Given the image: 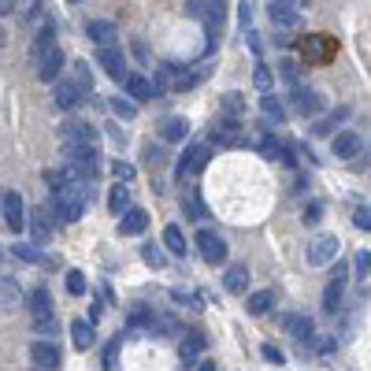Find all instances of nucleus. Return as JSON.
Segmentation results:
<instances>
[{
    "instance_id": "obj_1",
    "label": "nucleus",
    "mask_w": 371,
    "mask_h": 371,
    "mask_svg": "<svg viewBox=\"0 0 371 371\" xmlns=\"http://www.w3.org/2000/svg\"><path fill=\"white\" fill-rule=\"evenodd\" d=\"M89 197H93V186L67 182L56 193V201H52V211H56L60 223H78V219H82V211H86V204H89Z\"/></svg>"
},
{
    "instance_id": "obj_2",
    "label": "nucleus",
    "mask_w": 371,
    "mask_h": 371,
    "mask_svg": "<svg viewBox=\"0 0 371 371\" xmlns=\"http://www.w3.org/2000/svg\"><path fill=\"white\" fill-rule=\"evenodd\" d=\"M338 249H341V242H338L334 234H315L312 242H308V253H304V256H308L312 268H323V263H330V260L338 256Z\"/></svg>"
},
{
    "instance_id": "obj_3",
    "label": "nucleus",
    "mask_w": 371,
    "mask_h": 371,
    "mask_svg": "<svg viewBox=\"0 0 371 371\" xmlns=\"http://www.w3.org/2000/svg\"><path fill=\"white\" fill-rule=\"evenodd\" d=\"M208 160H211V145H190L186 156L178 160V178H190V175H197V171H204Z\"/></svg>"
},
{
    "instance_id": "obj_4",
    "label": "nucleus",
    "mask_w": 371,
    "mask_h": 371,
    "mask_svg": "<svg viewBox=\"0 0 371 371\" xmlns=\"http://www.w3.org/2000/svg\"><path fill=\"white\" fill-rule=\"evenodd\" d=\"M197 253H201L208 263H223L227 260V242L216 230H201L197 234Z\"/></svg>"
},
{
    "instance_id": "obj_5",
    "label": "nucleus",
    "mask_w": 371,
    "mask_h": 371,
    "mask_svg": "<svg viewBox=\"0 0 371 371\" xmlns=\"http://www.w3.org/2000/svg\"><path fill=\"white\" fill-rule=\"evenodd\" d=\"M208 141H211V145H223V149L242 145V126H237V119H219V123H211Z\"/></svg>"
},
{
    "instance_id": "obj_6",
    "label": "nucleus",
    "mask_w": 371,
    "mask_h": 371,
    "mask_svg": "<svg viewBox=\"0 0 371 371\" xmlns=\"http://www.w3.org/2000/svg\"><path fill=\"white\" fill-rule=\"evenodd\" d=\"M63 145H82V149H97V126L82 123V119H74V123L63 126Z\"/></svg>"
},
{
    "instance_id": "obj_7",
    "label": "nucleus",
    "mask_w": 371,
    "mask_h": 371,
    "mask_svg": "<svg viewBox=\"0 0 371 371\" xmlns=\"http://www.w3.org/2000/svg\"><path fill=\"white\" fill-rule=\"evenodd\" d=\"M97 63L115 78V82H126L130 71H126V56H123L119 48H97Z\"/></svg>"
},
{
    "instance_id": "obj_8",
    "label": "nucleus",
    "mask_w": 371,
    "mask_h": 371,
    "mask_svg": "<svg viewBox=\"0 0 371 371\" xmlns=\"http://www.w3.org/2000/svg\"><path fill=\"white\" fill-rule=\"evenodd\" d=\"M86 34H89V41L97 45V48H115V41H119L115 22H108V19H93L86 26Z\"/></svg>"
},
{
    "instance_id": "obj_9",
    "label": "nucleus",
    "mask_w": 371,
    "mask_h": 371,
    "mask_svg": "<svg viewBox=\"0 0 371 371\" xmlns=\"http://www.w3.org/2000/svg\"><path fill=\"white\" fill-rule=\"evenodd\" d=\"M301 4H289V0H275V4H268V19L275 26H286V30H294V26L301 22Z\"/></svg>"
},
{
    "instance_id": "obj_10",
    "label": "nucleus",
    "mask_w": 371,
    "mask_h": 371,
    "mask_svg": "<svg viewBox=\"0 0 371 371\" xmlns=\"http://www.w3.org/2000/svg\"><path fill=\"white\" fill-rule=\"evenodd\" d=\"M282 327L289 330V338L301 341V346H308V341L315 338V323L308 320V315H282Z\"/></svg>"
},
{
    "instance_id": "obj_11",
    "label": "nucleus",
    "mask_w": 371,
    "mask_h": 371,
    "mask_svg": "<svg viewBox=\"0 0 371 371\" xmlns=\"http://www.w3.org/2000/svg\"><path fill=\"white\" fill-rule=\"evenodd\" d=\"M52 230H56V223H52V216L45 208H37L34 211V219H30V234H34V245L41 249V245H48L52 242Z\"/></svg>"
},
{
    "instance_id": "obj_12",
    "label": "nucleus",
    "mask_w": 371,
    "mask_h": 371,
    "mask_svg": "<svg viewBox=\"0 0 371 371\" xmlns=\"http://www.w3.org/2000/svg\"><path fill=\"white\" fill-rule=\"evenodd\" d=\"M30 360L37 367H45V371H56L60 367V349L52 346V341H34V346H30Z\"/></svg>"
},
{
    "instance_id": "obj_13",
    "label": "nucleus",
    "mask_w": 371,
    "mask_h": 371,
    "mask_svg": "<svg viewBox=\"0 0 371 371\" xmlns=\"http://www.w3.org/2000/svg\"><path fill=\"white\" fill-rule=\"evenodd\" d=\"M0 211H4V219H8V227L11 230H22V216H26V211H22V197L19 193H4V201H0Z\"/></svg>"
},
{
    "instance_id": "obj_14",
    "label": "nucleus",
    "mask_w": 371,
    "mask_h": 371,
    "mask_svg": "<svg viewBox=\"0 0 371 371\" xmlns=\"http://www.w3.org/2000/svg\"><path fill=\"white\" fill-rule=\"evenodd\" d=\"M149 227V211L145 208H126L123 219H119V234H145Z\"/></svg>"
},
{
    "instance_id": "obj_15",
    "label": "nucleus",
    "mask_w": 371,
    "mask_h": 371,
    "mask_svg": "<svg viewBox=\"0 0 371 371\" xmlns=\"http://www.w3.org/2000/svg\"><path fill=\"white\" fill-rule=\"evenodd\" d=\"M60 71H63V52L60 48H52L48 56L37 60V78H41V82H56Z\"/></svg>"
},
{
    "instance_id": "obj_16",
    "label": "nucleus",
    "mask_w": 371,
    "mask_h": 371,
    "mask_svg": "<svg viewBox=\"0 0 371 371\" xmlns=\"http://www.w3.org/2000/svg\"><path fill=\"white\" fill-rule=\"evenodd\" d=\"M67 82L78 89V93H82V97H89V93H93V74H89V63L86 60H74L71 63V67H67Z\"/></svg>"
},
{
    "instance_id": "obj_17",
    "label": "nucleus",
    "mask_w": 371,
    "mask_h": 371,
    "mask_svg": "<svg viewBox=\"0 0 371 371\" xmlns=\"http://www.w3.org/2000/svg\"><path fill=\"white\" fill-rule=\"evenodd\" d=\"M360 149H364L360 134H353V130H341V134H334V156H341V160L360 156Z\"/></svg>"
},
{
    "instance_id": "obj_18",
    "label": "nucleus",
    "mask_w": 371,
    "mask_h": 371,
    "mask_svg": "<svg viewBox=\"0 0 371 371\" xmlns=\"http://www.w3.org/2000/svg\"><path fill=\"white\" fill-rule=\"evenodd\" d=\"M182 364L186 367H193L197 364V356H201L204 353V334H201V330H186V341H182Z\"/></svg>"
},
{
    "instance_id": "obj_19",
    "label": "nucleus",
    "mask_w": 371,
    "mask_h": 371,
    "mask_svg": "<svg viewBox=\"0 0 371 371\" xmlns=\"http://www.w3.org/2000/svg\"><path fill=\"white\" fill-rule=\"evenodd\" d=\"M294 108L301 112V115H315V112H320L323 108V97H320V93H315V89H294Z\"/></svg>"
},
{
    "instance_id": "obj_20",
    "label": "nucleus",
    "mask_w": 371,
    "mask_h": 371,
    "mask_svg": "<svg viewBox=\"0 0 371 371\" xmlns=\"http://www.w3.org/2000/svg\"><path fill=\"white\" fill-rule=\"evenodd\" d=\"M186 134H190V123H186L182 115H167L164 123H160V138L171 141V145H175V141H186Z\"/></svg>"
},
{
    "instance_id": "obj_21",
    "label": "nucleus",
    "mask_w": 371,
    "mask_h": 371,
    "mask_svg": "<svg viewBox=\"0 0 371 371\" xmlns=\"http://www.w3.org/2000/svg\"><path fill=\"white\" fill-rule=\"evenodd\" d=\"M334 41H330V37H308V41H304V60H330L334 56Z\"/></svg>"
},
{
    "instance_id": "obj_22",
    "label": "nucleus",
    "mask_w": 371,
    "mask_h": 371,
    "mask_svg": "<svg viewBox=\"0 0 371 371\" xmlns=\"http://www.w3.org/2000/svg\"><path fill=\"white\" fill-rule=\"evenodd\" d=\"M126 93H130V97H134V100H156V89H152V82H149V78H141V74H134V71H130L126 74Z\"/></svg>"
},
{
    "instance_id": "obj_23",
    "label": "nucleus",
    "mask_w": 371,
    "mask_h": 371,
    "mask_svg": "<svg viewBox=\"0 0 371 371\" xmlns=\"http://www.w3.org/2000/svg\"><path fill=\"white\" fill-rule=\"evenodd\" d=\"M30 312H34V323L37 320H52V297H48L45 286H37L30 294Z\"/></svg>"
},
{
    "instance_id": "obj_24",
    "label": "nucleus",
    "mask_w": 371,
    "mask_h": 371,
    "mask_svg": "<svg viewBox=\"0 0 371 371\" xmlns=\"http://www.w3.org/2000/svg\"><path fill=\"white\" fill-rule=\"evenodd\" d=\"M260 156H263V160H278V164H294L289 149H286L282 141H275V138H263L260 141Z\"/></svg>"
},
{
    "instance_id": "obj_25",
    "label": "nucleus",
    "mask_w": 371,
    "mask_h": 371,
    "mask_svg": "<svg viewBox=\"0 0 371 371\" xmlns=\"http://www.w3.org/2000/svg\"><path fill=\"white\" fill-rule=\"evenodd\" d=\"M22 304V289L15 278H0V308H19Z\"/></svg>"
},
{
    "instance_id": "obj_26",
    "label": "nucleus",
    "mask_w": 371,
    "mask_h": 371,
    "mask_svg": "<svg viewBox=\"0 0 371 371\" xmlns=\"http://www.w3.org/2000/svg\"><path fill=\"white\" fill-rule=\"evenodd\" d=\"M152 323H156V315L145 308V304H134V308L126 312V327L130 330H152Z\"/></svg>"
},
{
    "instance_id": "obj_27",
    "label": "nucleus",
    "mask_w": 371,
    "mask_h": 371,
    "mask_svg": "<svg viewBox=\"0 0 371 371\" xmlns=\"http://www.w3.org/2000/svg\"><path fill=\"white\" fill-rule=\"evenodd\" d=\"M223 286H227L230 294H245V286H249V268L245 263H234V268L227 271V278H223Z\"/></svg>"
},
{
    "instance_id": "obj_28",
    "label": "nucleus",
    "mask_w": 371,
    "mask_h": 371,
    "mask_svg": "<svg viewBox=\"0 0 371 371\" xmlns=\"http://www.w3.org/2000/svg\"><path fill=\"white\" fill-rule=\"evenodd\" d=\"M56 104H60L63 112H71V108L82 104V93H78L71 82H56Z\"/></svg>"
},
{
    "instance_id": "obj_29",
    "label": "nucleus",
    "mask_w": 371,
    "mask_h": 371,
    "mask_svg": "<svg viewBox=\"0 0 371 371\" xmlns=\"http://www.w3.org/2000/svg\"><path fill=\"white\" fill-rule=\"evenodd\" d=\"M271 304H275V294H271V289H256V294L245 301V308H249V315H268Z\"/></svg>"
},
{
    "instance_id": "obj_30",
    "label": "nucleus",
    "mask_w": 371,
    "mask_h": 371,
    "mask_svg": "<svg viewBox=\"0 0 371 371\" xmlns=\"http://www.w3.org/2000/svg\"><path fill=\"white\" fill-rule=\"evenodd\" d=\"M71 341H74V349H89L93 346V323L74 320L71 323Z\"/></svg>"
},
{
    "instance_id": "obj_31",
    "label": "nucleus",
    "mask_w": 371,
    "mask_h": 371,
    "mask_svg": "<svg viewBox=\"0 0 371 371\" xmlns=\"http://www.w3.org/2000/svg\"><path fill=\"white\" fill-rule=\"evenodd\" d=\"M164 245L171 249L175 256H186V237H182V230L171 223V227H164Z\"/></svg>"
},
{
    "instance_id": "obj_32",
    "label": "nucleus",
    "mask_w": 371,
    "mask_h": 371,
    "mask_svg": "<svg viewBox=\"0 0 371 371\" xmlns=\"http://www.w3.org/2000/svg\"><path fill=\"white\" fill-rule=\"evenodd\" d=\"M56 48V34H52V26H45L41 34H37V41H34V60H41L48 56V52Z\"/></svg>"
},
{
    "instance_id": "obj_33",
    "label": "nucleus",
    "mask_w": 371,
    "mask_h": 371,
    "mask_svg": "<svg viewBox=\"0 0 371 371\" xmlns=\"http://www.w3.org/2000/svg\"><path fill=\"white\" fill-rule=\"evenodd\" d=\"M341 289H346V282H338V278H334V282L327 286V294H323V308H327L330 315L341 308Z\"/></svg>"
},
{
    "instance_id": "obj_34",
    "label": "nucleus",
    "mask_w": 371,
    "mask_h": 371,
    "mask_svg": "<svg viewBox=\"0 0 371 371\" xmlns=\"http://www.w3.org/2000/svg\"><path fill=\"white\" fill-rule=\"evenodd\" d=\"M260 108L268 119H275V123H286V108L275 100V93H268V97H260Z\"/></svg>"
},
{
    "instance_id": "obj_35",
    "label": "nucleus",
    "mask_w": 371,
    "mask_h": 371,
    "mask_svg": "<svg viewBox=\"0 0 371 371\" xmlns=\"http://www.w3.org/2000/svg\"><path fill=\"white\" fill-rule=\"evenodd\" d=\"M130 204V193H126V186H112V197H108V208L115 211V216H123Z\"/></svg>"
},
{
    "instance_id": "obj_36",
    "label": "nucleus",
    "mask_w": 371,
    "mask_h": 371,
    "mask_svg": "<svg viewBox=\"0 0 371 371\" xmlns=\"http://www.w3.org/2000/svg\"><path fill=\"white\" fill-rule=\"evenodd\" d=\"M223 112H227L230 119L242 115L245 112V97H242V93H223Z\"/></svg>"
},
{
    "instance_id": "obj_37",
    "label": "nucleus",
    "mask_w": 371,
    "mask_h": 371,
    "mask_svg": "<svg viewBox=\"0 0 371 371\" xmlns=\"http://www.w3.org/2000/svg\"><path fill=\"white\" fill-rule=\"evenodd\" d=\"M346 115H349V108H338L334 115H323V119H320V123H315L312 130H315V134H330V130H334V123H341Z\"/></svg>"
},
{
    "instance_id": "obj_38",
    "label": "nucleus",
    "mask_w": 371,
    "mask_h": 371,
    "mask_svg": "<svg viewBox=\"0 0 371 371\" xmlns=\"http://www.w3.org/2000/svg\"><path fill=\"white\" fill-rule=\"evenodd\" d=\"M182 208L190 211V219H204V204H201V197H197L193 190H190V193L182 197Z\"/></svg>"
},
{
    "instance_id": "obj_39",
    "label": "nucleus",
    "mask_w": 371,
    "mask_h": 371,
    "mask_svg": "<svg viewBox=\"0 0 371 371\" xmlns=\"http://www.w3.org/2000/svg\"><path fill=\"white\" fill-rule=\"evenodd\" d=\"M112 112H115L119 119H134V115H138V104H134V100H123V97H112Z\"/></svg>"
},
{
    "instance_id": "obj_40",
    "label": "nucleus",
    "mask_w": 371,
    "mask_h": 371,
    "mask_svg": "<svg viewBox=\"0 0 371 371\" xmlns=\"http://www.w3.org/2000/svg\"><path fill=\"white\" fill-rule=\"evenodd\" d=\"M141 256H145V263H149V268H164V263H167L164 249H156V245H141Z\"/></svg>"
},
{
    "instance_id": "obj_41",
    "label": "nucleus",
    "mask_w": 371,
    "mask_h": 371,
    "mask_svg": "<svg viewBox=\"0 0 371 371\" xmlns=\"http://www.w3.org/2000/svg\"><path fill=\"white\" fill-rule=\"evenodd\" d=\"M11 253H15L19 260H26V263H45L41 249H30V245H11Z\"/></svg>"
},
{
    "instance_id": "obj_42",
    "label": "nucleus",
    "mask_w": 371,
    "mask_h": 371,
    "mask_svg": "<svg viewBox=\"0 0 371 371\" xmlns=\"http://www.w3.org/2000/svg\"><path fill=\"white\" fill-rule=\"evenodd\" d=\"M145 164H149V167H164L167 164V152L156 149V145H145Z\"/></svg>"
},
{
    "instance_id": "obj_43",
    "label": "nucleus",
    "mask_w": 371,
    "mask_h": 371,
    "mask_svg": "<svg viewBox=\"0 0 371 371\" xmlns=\"http://www.w3.org/2000/svg\"><path fill=\"white\" fill-rule=\"evenodd\" d=\"M67 294H74V297L86 294V278H82V271H67Z\"/></svg>"
},
{
    "instance_id": "obj_44",
    "label": "nucleus",
    "mask_w": 371,
    "mask_h": 371,
    "mask_svg": "<svg viewBox=\"0 0 371 371\" xmlns=\"http://www.w3.org/2000/svg\"><path fill=\"white\" fill-rule=\"evenodd\" d=\"M353 223H356L360 230H371V208H367V204H360V208L353 211Z\"/></svg>"
},
{
    "instance_id": "obj_45",
    "label": "nucleus",
    "mask_w": 371,
    "mask_h": 371,
    "mask_svg": "<svg viewBox=\"0 0 371 371\" xmlns=\"http://www.w3.org/2000/svg\"><path fill=\"white\" fill-rule=\"evenodd\" d=\"M119 341H123V338H115V341H108V349H104V371H115V356H119Z\"/></svg>"
},
{
    "instance_id": "obj_46",
    "label": "nucleus",
    "mask_w": 371,
    "mask_h": 371,
    "mask_svg": "<svg viewBox=\"0 0 371 371\" xmlns=\"http://www.w3.org/2000/svg\"><path fill=\"white\" fill-rule=\"evenodd\" d=\"M278 71H282V78L297 89V63H294V60H282V63H278Z\"/></svg>"
},
{
    "instance_id": "obj_47",
    "label": "nucleus",
    "mask_w": 371,
    "mask_h": 371,
    "mask_svg": "<svg viewBox=\"0 0 371 371\" xmlns=\"http://www.w3.org/2000/svg\"><path fill=\"white\" fill-rule=\"evenodd\" d=\"M320 219H323V204H320V201H312L308 208H304V223H308V227H315Z\"/></svg>"
},
{
    "instance_id": "obj_48",
    "label": "nucleus",
    "mask_w": 371,
    "mask_h": 371,
    "mask_svg": "<svg viewBox=\"0 0 371 371\" xmlns=\"http://www.w3.org/2000/svg\"><path fill=\"white\" fill-rule=\"evenodd\" d=\"M34 330H37V334H45V338H52V334H60V323L56 320H37Z\"/></svg>"
},
{
    "instance_id": "obj_49",
    "label": "nucleus",
    "mask_w": 371,
    "mask_h": 371,
    "mask_svg": "<svg viewBox=\"0 0 371 371\" xmlns=\"http://www.w3.org/2000/svg\"><path fill=\"white\" fill-rule=\"evenodd\" d=\"M112 175L119 182H130V178H134V167H130V164H112Z\"/></svg>"
},
{
    "instance_id": "obj_50",
    "label": "nucleus",
    "mask_w": 371,
    "mask_h": 371,
    "mask_svg": "<svg viewBox=\"0 0 371 371\" xmlns=\"http://www.w3.org/2000/svg\"><path fill=\"white\" fill-rule=\"evenodd\" d=\"M45 178H48V186H52V193H60L63 186H67V178H63V171H48Z\"/></svg>"
},
{
    "instance_id": "obj_51",
    "label": "nucleus",
    "mask_w": 371,
    "mask_h": 371,
    "mask_svg": "<svg viewBox=\"0 0 371 371\" xmlns=\"http://www.w3.org/2000/svg\"><path fill=\"white\" fill-rule=\"evenodd\" d=\"M356 268H360V275L371 271V253H367V249H360V253H356Z\"/></svg>"
},
{
    "instance_id": "obj_52",
    "label": "nucleus",
    "mask_w": 371,
    "mask_h": 371,
    "mask_svg": "<svg viewBox=\"0 0 371 371\" xmlns=\"http://www.w3.org/2000/svg\"><path fill=\"white\" fill-rule=\"evenodd\" d=\"M256 86L260 89H271V71L268 67H256Z\"/></svg>"
},
{
    "instance_id": "obj_53",
    "label": "nucleus",
    "mask_w": 371,
    "mask_h": 371,
    "mask_svg": "<svg viewBox=\"0 0 371 371\" xmlns=\"http://www.w3.org/2000/svg\"><path fill=\"white\" fill-rule=\"evenodd\" d=\"M260 353H263V360H271V364H282V353H278L275 346H263Z\"/></svg>"
},
{
    "instance_id": "obj_54",
    "label": "nucleus",
    "mask_w": 371,
    "mask_h": 371,
    "mask_svg": "<svg viewBox=\"0 0 371 371\" xmlns=\"http://www.w3.org/2000/svg\"><path fill=\"white\" fill-rule=\"evenodd\" d=\"M197 371H219V367L211 364V360H201V364H197Z\"/></svg>"
},
{
    "instance_id": "obj_55",
    "label": "nucleus",
    "mask_w": 371,
    "mask_h": 371,
    "mask_svg": "<svg viewBox=\"0 0 371 371\" xmlns=\"http://www.w3.org/2000/svg\"><path fill=\"white\" fill-rule=\"evenodd\" d=\"M11 8H15V4H8V0H0V19H4L8 11H11Z\"/></svg>"
}]
</instances>
